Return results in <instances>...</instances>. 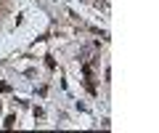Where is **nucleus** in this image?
Returning <instances> with one entry per match:
<instances>
[{
  "label": "nucleus",
  "instance_id": "obj_1",
  "mask_svg": "<svg viewBox=\"0 0 159 133\" xmlns=\"http://www.w3.org/2000/svg\"><path fill=\"white\" fill-rule=\"evenodd\" d=\"M93 6L101 8V11H109V3H106V0H93Z\"/></svg>",
  "mask_w": 159,
  "mask_h": 133
}]
</instances>
